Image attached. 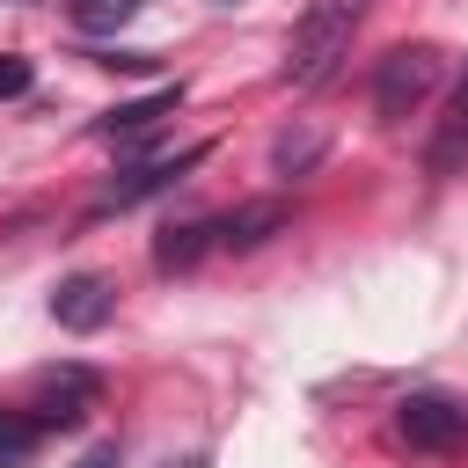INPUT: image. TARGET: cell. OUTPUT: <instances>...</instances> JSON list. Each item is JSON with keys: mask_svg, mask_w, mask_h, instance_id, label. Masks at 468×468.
<instances>
[{"mask_svg": "<svg viewBox=\"0 0 468 468\" xmlns=\"http://www.w3.org/2000/svg\"><path fill=\"white\" fill-rule=\"evenodd\" d=\"M37 417V431L44 424H80L88 410H95V373L88 366H58V373H37V402H29Z\"/></svg>", "mask_w": 468, "mask_h": 468, "instance_id": "cell-5", "label": "cell"}, {"mask_svg": "<svg viewBox=\"0 0 468 468\" xmlns=\"http://www.w3.org/2000/svg\"><path fill=\"white\" fill-rule=\"evenodd\" d=\"M205 249H212V219H183V227H168V234L154 241V263H161V271H190Z\"/></svg>", "mask_w": 468, "mask_h": 468, "instance_id": "cell-10", "label": "cell"}, {"mask_svg": "<svg viewBox=\"0 0 468 468\" xmlns=\"http://www.w3.org/2000/svg\"><path fill=\"white\" fill-rule=\"evenodd\" d=\"M29 80H37V66H29L22 51H0V102H15V95H29Z\"/></svg>", "mask_w": 468, "mask_h": 468, "instance_id": "cell-14", "label": "cell"}, {"mask_svg": "<svg viewBox=\"0 0 468 468\" xmlns=\"http://www.w3.org/2000/svg\"><path fill=\"white\" fill-rule=\"evenodd\" d=\"M278 227H285V205H278V197H249V205H234V212L212 219V249H256V241H271Z\"/></svg>", "mask_w": 468, "mask_h": 468, "instance_id": "cell-8", "label": "cell"}, {"mask_svg": "<svg viewBox=\"0 0 468 468\" xmlns=\"http://www.w3.org/2000/svg\"><path fill=\"white\" fill-rule=\"evenodd\" d=\"M110 307H117V292H110V278H95V271L58 278V292H51V322H58V329H80V336L102 329Z\"/></svg>", "mask_w": 468, "mask_h": 468, "instance_id": "cell-6", "label": "cell"}, {"mask_svg": "<svg viewBox=\"0 0 468 468\" xmlns=\"http://www.w3.org/2000/svg\"><path fill=\"white\" fill-rule=\"evenodd\" d=\"M424 168L431 176H461L468 168V73L453 80V102H446V117H439V132L424 146Z\"/></svg>", "mask_w": 468, "mask_h": 468, "instance_id": "cell-9", "label": "cell"}, {"mask_svg": "<svg viewBox=\"0 0 468 468\" xmlns=\"http://www.w3.org/2000/svg\"><path fill=\"white\" fill-rule=\"evenodd\" d=\"M205 161V146H183V154H161V161H139V168H124L102 197H95V212H132L139 197H154V190H168V183H183L190 168Z\"/></svg>", "mask_w": 468, "mask_h": 468, "instance_id": "cell-4", "label": "cell"}, {"mask_svg": "<svg viewBox=\"0 0 468 468\" xmlns=\"http://www.w3.org/2000/svg\"><path fill=\"white\" fill-rule=\"evenodd\" d=\"M395 431H402L417 453H446V446H461L468 410H461V402H446V395H410V402L395 410Z\"/></svg>", "mask_w": 468, "mask_h": 468, "instance_id": "cell-3", "label": "cell"}, {"mask_svg": "<svg viewBox=\"0 0 468 468\" xmlns=\"http://www.w3.org/2000/svg\"><path fill=\"white\" fill-rule=\"evenodd\" d=\"M219 7H227V0H219Z\"/></svg>", "mask_w": 468, "mask_h": 468, "instance_id": "cell-17", "label": "cell"}, {"mask_svg": "<svg viewBox=\"0 0 468 468\" xmlns=\"http://www.w3.org/2000/svg\"><path fill=\"white\" fill-rule=\"evenodd\" d=\"M366 22V0H307L292 44H285V80L292 88H322L344 58H351V37Z\"/></svg>", "mask_w": 468, "mask_h": 468, "instance_id": "cell-1", "label": "cell"}, {"mask_svg": "<svg viewBox=\"0 0 468 468\" xmlns=\"http://www.w3.org/2000/svg\"><path fill=\"white\" fill-rule=\"evenodd\" d=\"M29 446H37V424L29 417H0V468L29 461Z\"/></svg>", "mask_w": 468, "mask_h": 468, "instance_id": "cell-12", "label": "cell"}, {"mask_svg": "<svg viewBox=\"0 0 468 468\" xmlns=\"http://www.w3.org/2000/svg\"><path fill=\"white\" fill-rule=\"evenodd\" d=\"M431 88H439V51H431V44H402V51H388L380 73H373V110H380L388 124H402Z\"/></svg>", "mask_w": 468, "mask_h": 468, "instance_id": "cell-2", "label": "cell"}, {"mask_svg": "<svg viewBox=\"0 0 468 468\" xmlns=\"http://www.w3.org/2000/svg\"><path fill=\"white\" fill-rule=\"evenodd\" d=\"M190 468H205V461H190Z\"/></svg>", "mask_w": 468, "mask_h": 468, "instance_id": "cell-16", "label": "cell"}, {"mask_svg": "<svg viewBox=\"0 0 468 468\" xmlns=\"http://www.w3.org/2000/svg\"><path fill=\"white\" fill-rule=\"evenodd\" d=\"M314 161H322V132H278L271 176H300V168H314Z\"/></svg>", "mask_w": 468, "mask_h": 468, "instance_id": "cell-11", "label": "cell"}, {"mask_svg": "<svg viewBox=\"0 0 468 468\" xmlns=\"http://www.w3.org/2000/svg\"><path fill=\"white\" fill-rule=\"evenodd\" d=\"M73 468H117V453H110V446H95V453H80Z\"/></svg>", "mask_w": 468, "mask_h": 468, "instance_id": "cell-15", "label": "cell"}, {"mask_svg": "<svg viewBox=\"0 0 468 468\" xmlns=\"http://www.w3.org/2000/svg\"><path fill=\"white\" fill-rule=\"evenodd\" d=\"M73 15H80V29H117V22L139 15V0H80Z\"/></svg>", "mask_w": 468, "mask_h": 468, "instance_id": "cell-13", "label": "cell"}, {"mask_svg": "<svg viewBox=\"0 0 468 468\" xmlns=\"http://www.w3.org/2000/svg\"><path fill=\"white\" fill-rule=\"evenodd\" d=\"M183 110V80H161L154 95H139V102H117L110 117H102V139H117V146H139L161 117H176Z\"/></svg>", "mask_w": 468, "mask_h": 468, "instance_id": "cell-7", "label": "cell"}]
</instances>
